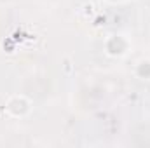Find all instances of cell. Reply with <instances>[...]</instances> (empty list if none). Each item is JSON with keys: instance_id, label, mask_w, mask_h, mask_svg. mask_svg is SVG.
<instances>
[{"instance_id": "obj_1", "label": "cell", "mask_w": 150, "mask_h": 148, "mask_svg": "<svg viewBox=\"0 0 150 148\" xmlns=\"http://www.w3.org/2000/svg\"><path fill=\"white\" fill-rule=\"evenodd\" d=\"M30 110H32V103L25 96H12L5 103V113L12 118H21V117L28 115Z\"/></svg>"}, {"instance_id": "obj_2", "label": "cell", "mask_w": 150, "mask_h": 148, "mask_svg": "<svg viewBox=\"0 0 150 148\" xmlns=\"http://www.w3.org/2000/svg\"><path fill=\"white\" fill-rule=\"evenodd\" d=\"M129 49V42L122 35H110L105 40V52L112 58H120L127 52Z\"/></svg>"}, {"instance_id": "obj_3", "label": "cell", "mask_w": 150, "mask_h": 148, "mask_svg": "<svg viewBox=\"0 0 150 148\" xmlns=\"http://www.w3.org/2000/svg\"><path fill=\"white\" fill-rule=\"evenodd\" d=\"M134 75H136L138 78L149 80L150 78V61L149 59H143V61H140V63L136 65V68H134Z\"/></svg>"}, {"instance_id": "obj_4", "label": "cell", "mask_w": 150, "mask_h": 148, "mask_svg": "<svg viewBox=\"0 0 150 148\" xmlns=\"http://www.w3.org/2000/svg\"><path fill=\"white\" fill-rule=\"evenodd\" d=\"M63 68H65L67 73H72L74 66H72V59H70V58H63Z\"/></svg>"}, {"instance_id": "obj_5", "label": "cell", "mask_w": 150, "mask_h": 148, "mask_svg": "<svg viewBox=\"0 0 150 148\" xmlns=\"http://www.w3.org/2000/svg\"><path fill=\"white\" fill-rule=\"evenodd\" d=\"M82 9H84L82 12H84V16H86V18H89V16L94 12V11H93V9H94V5H93V4H84V7H82Z\"/></svg>"}, {"instance_id": "obj_6", "label": "cell", "mask_w": 150, "mask_h": 148, "mask_svg": "<svg viewBox=\"0 0 150 148\" xmlns=\"http://www.w3.org/2000/svg\"><path fill=\"white\" fill-rule=\"evenodd\" d=\"M107 2H110V4H117V2H120V0H107Z\"/></svg>"}]
</instances>
